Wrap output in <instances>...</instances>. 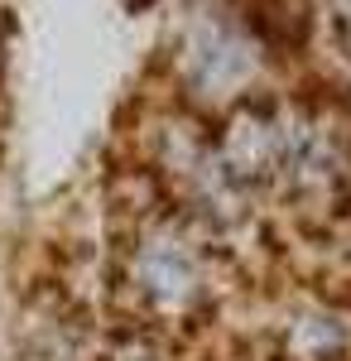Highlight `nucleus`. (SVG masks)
<instances>
[{"label": "nucleus", "instance_id": "obj_1", "mask_svg": "<svg viewBox=\"0 0 351 361\" xmlns=\"http://www.w3.org/2000/svg\"><path fill=\"white\" fill-rule=\"evenodd\" d=\"M265 68H270V39L241 5L202 0L183 15L173 34V78L197 106L231 111L245 97H260L255 87Z\"/></svg>", "mask_w": 351, "mask_h": 361}, {"label": "nucleus", "instance_id": "obj_2", "mask_svg": "<svg viewBox=\"0 0 351 361\" xmlns=\"http://www.w3.org/2000/svg\"><path fill=\"white\" fill-rule=\"evenodd\" d=\"M207 226L183 207H154L125 241V289L154 323H183L212 304V250L202 241Z\"/></svg>", "mask_w": 351, "mask_h": 361}, {"label": "nucleus", "instance_id": "obj_3", "mask_svg": "<svg viewBox=\"0 0 351 361\" xmlns=\"http://www.w3.org/2000/svg\"><path fill=\"white\" fill-rule=\"evenodd\" d=\"M279 352L289 361H342L351 352V323L327 304H303L298 313H289Z\"/></svg>", "mask_w": 351, "mask_h": 361}, {"label": "nucleus", "instance_id": "obj_4", "mask_svg": "<svg viewBox=\"0 0 351 361\" xmlns=\"http://www.w3.org/2000/svg\"><path fill=\"white\" fill-rule=\"evenodd\" d=\"M313 5H318V15H323L327 34H332L351 58V0H313Z\"/></svg>", "mask_w": 351, "mask_h": 361}]
</instances>
